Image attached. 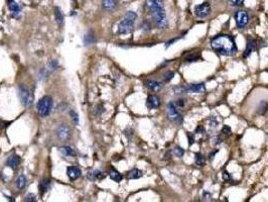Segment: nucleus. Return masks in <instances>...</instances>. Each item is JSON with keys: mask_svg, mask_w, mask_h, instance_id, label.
Segmentation results:
<instances>
[{"mask_svg": "<svg viewBox=\"0 0 268 202\" xmlns=\"http://www.w3.org/2000/svg\"><path fill=\"white\" fill-rule=\"evenodd\" d=\"M137 18V14L134 11H128L124 15L123 19L120 21L118 25V34H126L130 32L133 28V25L135 23V20Z\"/></svg>", "mask_w": 268, "mask_h": 202, "instance_id": "3", "label": "nucleus"}, {"mask_svg": "<svg viewBox=\"0 0 268 202\" xmlns=\"http://www.w3.org/2000/svg\"><path fill=\"white\" fill-rule=\"evenodd\" d=\"M109 175H110V178H111L113 181H115V182H117V183H119L120 181L123 179V176H122V174H120L118 171L114 170V169H112V170L110 171Z\"/></svg>", "mask_w": 268, "mask_h": 202, "instance_id": "22", "label": "nucleus"}, {"mask_svg": "<svg viewBox=\"0 0 268 202\" xmlns=\"http://www.w3.org/2000/svg\"><path fill=\"white\" fill-rule=\"evenodd\" d=\"M57 136L61 140H67L71 138V129L68 124H60L57 129Z\"/></svg>", "mask_w": 268, "mask_h": 202, "instance_id": "9", "label": "nucleus"}, {"mask_svg": "<svg viewBox=\"0 0 268 202\" xmlns=\"http://www.w3.org/2000/svg\"><path fill=\"white\" fill-rule=\"evenodd\" d=\"M19 163H20V158H19V157H18L17 155H12V156H10L9 158L7 159V162H6V164H7L8 167H10L11 169L15 170V169H17Z\"/></svg>", "mask_w": 268, "mask_h": 202, "instance_id": "14", "label": "nucleus"}, {"mask_svg": "<svg viewBox=\"0 0 268 202\" xmlns=\"http://www.w3.org/2000/svg\"><path fill=\"white\" fill-rule=\"evenodd\" d=\"M144 84L147 88L150 89V90L153 91V92L159 91L163 87V84L161 82H158V81H155V80H150V79L145 81Z\"/></svg>", "mask_w": 268, "mask_h": 202, "instance_id": "11", "label": "nucleus"}, {"mask_svg": "<svg viewBox=\"0 0 268 202\" xmlns=\"http://www.w3.org/2000/svg\"><path fill=\"white\" fill-rule=\"evenodd\" d=\"M179 38H173V40H169V42H166V48H168V47H169V46H170V45H171V44H173V42H175V40H179Z\"/></svg>", "mask_w": 268, "mask_h": 202, "instance_id": "40", "label": "nucleus"}, {"mask_svg": "<svg viewBox=\"0 0 268 202\" xmlns=\"http://www.w3.org/2000/svg\"><path fill=\"white\" fill-rule=\"evenodd\" d=\"M224 179H225V180H232L230 174H229V173H227V172H224Z\"/></svg>", "mask_w": 268, "mask_h": 202, "instance_id": "39", "label": "nucleus"}, {"mask_svg": "<svg viewBox=\"0 0 268 202\" xmlns=\"http://www.w3.org/2000/svg\"><path fill=\"white\" fill-rule=\"evenodd\" d=\"M60 152L66 157H76V155H77L75 152V150H73L71 147H68V146L61 147Z\"/></svg>", "mask_w": 268, "mask_h": 202, "instance_id": "18", "label": "nucleus"}, {"mask_svg": "<svg viewBox=\"0 0 268 202\" xmlns=\"http://www.w3.org/2000/svg\"><path fill=\"white\" fill-rule=\"evenodd\" d=\"M70 115H71L72 120H73V122L76 124V125L79 124V115H78V113L75 111V110H71V111H70Z\"/></svg>", "mask_w": 268, "mask_h": 202, "instance_id": "30", "label": "nucleus"}, {"mask_svg": "<svg viewBox=\"0 0 268 202\" xmlns=\"http://www.w3.org/2000/svg\"><path fill=\"white\" fill-rule=\"evenodd\" d=\"M243 2H244V0H231V3H232L234 6L243 5Z\"/></svg>", "mask_w": 268, "mask_h": 202, "instance_id": "35", "label": "nucleus"}, {"mask_svg": "<svg viewBox=\"0 0 268 202\" xmlns=\"http://www.w3.org/2000/svg\"><path fill=\"white\" fill-rule=\"evenodd\" d=\"M50 70H55V69L58 67V61L57 60H53V61H50Z\"/></svg>", "mask_w": 268, "mask_h": 202, "instance_id": "34", "label": "nucleus"}, {"mask_svg": "<svg viewBox=\"0 0 268 202\" xmlns=\"http://www.w3.org/2000/svg\"><path fill=\"white\" fill-rule=\"evenodd\" d=\"M173 155H175V156H177V158H181V157L185 155V151H183V149L181 148V147L177 146L175 149H173Z\"/></svg>", "mask_w": 268, "mask_h": 202, "instance_id": "29", "label": "nucleus"}, {"mask_svg": "<svg viewBox=\"0 0 268 202\" xmlns=\"http://www.w3.org/2000/svg\"><path fill=\"white\" fill-rule=\"evenodd\" d=\"M195 161L198 166H203V165H205V162H206L205 161V157L202 154H200V153H196L195 154Z\"/></svg>", "mask_w": 268, "mask_h": 202, "instance_id": "27", "label": "nucleus"}, {"mask_svg": "<svg viewBox=\"0 0 268 202\" xmlns=\"http://www.w3.org/2000/svg\"><path fill=\"white\" fill-rule=\"evenodd\" d=\"M102 5L106 10H113L117 6V0H102Z\"/></svg>", "mask_w": 268, "mask_h": 202, "instance_id": "16", "label": "nucleus"}, {"mask_svg": "<svg viewBox=\"0 0 268 202\" xmlns=\"http://www.w3.org/2000/svg\"><path fill=\"white\" fill-rule=\"evenodd\" d=\"M267 109H268L267 101L263 100V101H261L260 103H259L258 107H257V113H258L259 115H264V114L266 113Z\"/></svg>", "mask_w": 268, "mask_h": 202, "instance_id": "21", "label": "nucleus"}, {"mask_svg": "<svg viewBox=\"0 0 268 202\" xmlns=\"http://www.w3.org/2000/svg\"><path fill=\"white\" fill-rule=\"evenodd\" d=\"M146 106L149 109H156L160 106V99L156 95H149L146 99Z\"/></svg>", "mask_w": 268, "mask_h": 202, "instance_id": "10", "label": "nucleus"}, {"mask_svg": "<svg viewBox=\"0 0 268 202\" xmlns=\"http://www.w3.org/2000/svg\"><path fill=\"white\" fill-rule=\"evenodd\" d=\"M173 76H175V73L171 72V71H169V72H167L166 74L164 75V77H163V81H164V82H169V81L173 78Z\"/></svg>", "mask_w": 268, "mask_h": 202, "instance_id": "31", "label": "nucleus"}, {"mask_svg": "<svg viewBox=\"0 0 268 202\" xmlns=\"http://www.w3.org/2000/svg\"><path fill=\"white\" fill-rule=\"evenodd\" d=\"M88 176H89V178L91 179V180H101V179H103L104 177V174H102L100 171L96 170V171H93V172H90L89 174H88Z\"/></svg>", "mask_w": 268, "mask_h": 202, "instance_id": "24", "label": "nucleus"}, {"mask_svg": "<svg viewBox=\"0 0 268 202\" xmlns=\"http://www.w3.org/2000/svg\"><path fill=\"white\" fill-rule=\"evenodd\" d=\"M50 179H42V181L40 184V190L42 192V194L46 193V191L50 189Z\"/></svg>", "mask_w": 268, "mask_h": 202, "instance_id": "19", "label": "nucleus"}, {"mask_svg": "<svg viewBox=\"0 0 268 202\" xmlns=\"http://www.w3.org/2000/svg\"><path fill=\"white\" fill-rule=\"evenodd\" d=\"M187 136H188V138H189V144H190V146H192V144H193L194 142H195V138H194V136L191 134V132H187Z\"/></svg>", "mask_w": 268, "mask_h": 202, "instance_id": "33", "label": "nucleus"}, {"mask_svg": "<svg viewBox=\"0 0 268 202\" xmlns=\"http://www.w3.org/2000/svg\"><path fill=\"white\" fill-rule=\"evenodd\" d=\"M221 142H222V138H217V140H216V142H215V144H221Z\"/></svg>", "mask_w": 268, "mask_h": 202, "instance_id": "41", "label": "nucleus"}, {"mask_svg": "<svg viewBox=\"0 0 268 202\" xmlns=\"http://www.w3.org/2000/svg\"><path fill=\"white\" fill-rule=\"evenodd\" d=\"M53 104H54V101L50 96H44L42 98H40L36 106L38 113L44 117L48 116L53 109Z\"/></svg>", "mask_w": 268, "mask_h": 202, "instance_id": "4", "label": "nucleus"}, {"mask_svg": "<svg viewBox=\"0 0 268 202\" xmlns=\"http://www.w3.org/2000/svg\"><path fill=\"white\" fill-rule=\"evenodd\" d=\"M200 59V55L199 54H196V53H193V54H190L189 56L187 57V58L185 59V61L187 63H193V62H196V61H198Z\"/></svg>", "mask_w": 268, "mask_h": 202, "instance_id": "28", "label": "nucleus"}, {"mask_svg": "<svg viewBox=\"0 0 268 202\" xmlns=\"http://www.w3.org/2000/svg\"><path fill=\"white\" fill-rule=\"evenodd\" d=\"M235 20L239 28H244L249 22V15L245 10H239L235 13Z\"/></svg>", "mask_w": 268, "mask_h": 202, "instance_id": "7", "label": "nucleus"}, {"mask_svg": "<svg viewBox=\"0 0 268 202\" xmlns=\"http://www.w3.org/2000/svg\"><path fill=\"white\" fill-rule=\"evenodd\" d=\"M187 91L193 93H203L206 91V86L204 83H199V84H192L187 88Z\"/></svg>", "mask_w": 268, "mask_h": 202, "instance_id": "15", "label": "nucleus"}, {"mask_svg": "<svg viewBox=\"0 0 268 202\" xmlns=\"http://www.w3.org/2000/svg\"><path fill=\"white\" fill-rule=\"evenodd\" d=\"M128 179H138L140 177H142V171H140L139 169H132L131 171H129L127 174Z\"/></svg>", "mask_w": 268, "mask_h": 202, "instance_id": "20", "label": "nucleus"}, {"mask_svg": "<svg viewBox=\"0 0 268 202\" xmlns=\"http://www.w3.org/2000/svg\"><path fill=\"white\" fill-rule=\"evenodd\" d=\"M146 4L150 10L151 16L155 24L160 28L167 27L168 22H167L162 0H146Z\"/></svg>", "mask_w": 268, "mask_h": 202, "instance_id": "2", "label": "nucleus"}, {"mask_svg": "<svg viewBox=\"0 0 268 202\" xmlns=\"http://www.w3.org/2000/svg\"><path fill=\"white\" fill-rule=\"evenodd\" d=\"M55 18H56V21L59 25H63V23H64V14H63L60 7L55 8Z\"/></svg>", "mask_w": 268, "mask_h": 202, "instance_id": "17", "label": "nucleus"}, {"mask_svg": "<svg viewBox=\"0 0 268 202\" xmlns=\"http://www.w3.org/2000/svg\"><path fill=\"white\" fill-rule=\"evenodd\" d=\"M18 95H19V99L21 101V104L25 107H29L33 102V95L32 93L28 90L26 87L20 86L19 90H18Z\"/></svg>", "mask_w": 268, "mask_h": 202, "instance_id": "6", "label": "nucleus"}, {"mask_svg": "<svg viewBox=\"0 0 268 202\" xmlns=\"http://www.w3.org/2000/svg\"><path fill=\"white\" fill-rule=\"evenodd\" d=\"M175 104H177V108H181V107H183L185 106V100L183 99H179L177 102H175Z\"/></svg>", "mask_w": 268, "mask_h": 202, "instance_id": "36", "label": "nucleus"}, {"mask_svg": "<svg viewBox=\"0 0 268 202\" xmlns=\"http://www.w3.org/2000/svg\"><path fill=\"white\" fill-rule=\"evenodd\" d=\"M211 48L217 54L226 57H232L238 52L234 38L228 34H218L214 36L211 40Z\"/></svg>", "mask_w": 268, "mask_h": 202, "instance_id": "1", "label": "nucleus"}, {"mask_svg": "<svg viewBox=\"0 0 268 202\" xmlns=\"http://www.w3.org/2000/svg\"><path fill=\"white\" fill-rule=\"evenodd\" d=\"M166 109H167V116H168V118L171 121L175 122V123H177V124L183 123V117L181 112L177 110V104H175V102H173V101L169 102V103L167 104Z\"/></svg>", "mask_w": 268, "mask_h": 202, "instance_id": "5", "label": "nucleus"}, {"mask_svg": "<svg viewBox=\"0 0 268 202\" xmlns=\"http://www.w3.org/2000/svg\"><path fill=\"white\" fill-rule=\"evenodd\" d=\"M222 132L224 134H226V136H230L231 132H232V130H231V127L228 125H224L222 128Z\"/></svg>", "mask_w": 268, "mask_h": 202, "instance_id": "32", "label": "nucleus"}, {"mask_svg": "<svg viewBox=\"0 0 268 202\" xmlns=\"http://www.w3.org/2000/svg\"><path fill=\"white\" fill-rule=\"evenodd\" d=\"M16 186L19 189H23L26 186V178L24 175H20L16 181Z\"/></svg>", "mask_w": 268, "mask_h": 202, "instance_id": "26", "label": "nucleus"}, {"mask_svg": "<svg viewBox=\"0 0 268 202\" xmlns=\"http://www.w3.org/2000/svg\"><path fill=\"white\" fill-rule=\"evenodd\" d=\"M94 40H95V34H94L93 30H89V31L87 32V34L85 36V38H84V42H85V45H91L94 42Z\"/></svg>", "mask_w": 268, "mask_h": 202, "instance_id": "23", "label": "nucleus"}, {"mask_svg": "<svg viewBox=\"0 0 268 202\" xmlns=\"http://www.w3.org/2000/svg\"><path fill=\"white\" fill-rule=\"evenodd\" d=\"M8 7H9L10 11L13 13H18L20 11V7L14 0H8Z\"/></svg>", "mask_w": 268, "mask_h": 202, "instance_id": "25", "label": "nucleus"}, {"mask_svg": "<svg viewBox=\"0 0 268 202\" xmlns=\"http://www.w3.org/2000/svg\"><path fill=\"white\" fill-rule=\"evenodd\" d=\"M25 201H35V196L33 194H28L27 196L25 197Z\"/></svg>", "mask_w": 268, "mask_h": 202, "instance_id": "37", "label": "nucleus"}, {"mask_svg": "<svg viewBox=\"0 0 268 202\" xmlns=\"http://www.w3.org/2000/svg\"><path fill=\"white\" fill-rule=\"evenodd\" d=\"M67 175L70 180L75 181L81 176V170H80L78 167H74V166L69 167V168L67 169Z\"/></svg>", "mask_w": 268, "mask_h": 202, "instance_id": "12", "label": "nucleus"}, {"mask_svg": "<svg viewBox=\"0 0 268 202\" xmlns=\"http://www.w3.org/2000/svg\"><path fill=\"white\" fill-rule=\"evenodd\" d=\"M257 50V42L255 40H248L246 45V50H245L244 54H243V57L244 58H248L249 56L251 55L252 52H255Z\"/></svg>", "mask_w": 268, "mask_h": 202, "instance_id": "13", "label": "nucleus"}, {"mask_svg": "<svg viewBox=\"0 0 268 202\" xmlns=\"http://www.w3.org/2000/svg\"><path fill=\"white\" fill-rule=\"evenodd\" d=\"M211 13V5L209 2H204L195 7V14L200 18H205Z\"/></svg>", "mask_w": 268, "mask_h": 202, "instance_id": "8", "label": "nucleus"}, {"mask_svg": "<svg viewBox=\"0 0 268 202\" xmlns=\"http://www.w3.org/2000/svg\"><path fill=\"white\" fill-rule=\"evenodd\" d=\"M196 134H205V128L203 127V126H198V128L196 129Z\"/></svg>", "mask_w": 268, "mask_h": 202, "instance_id": "38", "label": "nucleus"}]
</instances>
